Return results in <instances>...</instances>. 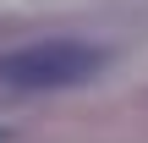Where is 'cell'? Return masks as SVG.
<instances>
[{
	"instance_id": "cell-1",
	"label": "cell",
	"mask_w": 148,
	"mask_h": 143,
	"mask_svg": "<svg viewBox=\"0 0 148 143\" xmlns=\"http://www.w3.org/2000/svg\"><path fill=\"white\" fill-rule=\"evenodd\" d=\"M104 50L82 44V39H38L22 44L11 55H0V83L27 88V94H49V88H77L88 77H99Z\"/></svg>"
},
{
	"instance_id": "cell-2",
	"label": "cell",
	"mask_w": 148,
	"mask_h": 143,
	"mask_svg": "<svg viewBox=\"0 0 148 143\" xmlns=\"http://www.w3.org/2000/svg\"><path fill=\"white\" fill-rule=\"evenodd\" d=\"M0 143H5V132H0Z\"/></svg>"
}]
</instances>
